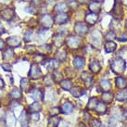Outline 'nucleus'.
<instances>
[{"label": "nucleus", "instance_id": "14", "mask_svg": "<svg viewBox=\"0 0 127 127\" xmlns=\"http://www.w3.org/2000/svg\"><path fill=\"white\" fill-rule=\"evenodd\" d=\"M7 127H15L16 125V118H15L14 114L10 111L7 113Z\"/></svg>", "mask_w": 127, "mask_h": 127}, {"label": "nucleus", "instance_id": "21", "mask_svg": "<svg viewBox=\"0 0 127 127\" xmlns=\"http://www.w3.org/2000/svg\"><path fill=\"white\" fill-rule=\"evenodd\" d=\"M71 93V95H73L74 97H80L82 95L85 94V91L84 89L81 88L80 86H75V87H72L71 90H70Z\"/></svg>", "mask_w": 127, "mask_h": 127}, {"label": "nucleus", "instance_id": "2", "mask_svg": "<svg viewBox=\"0 0 127 127\" xmlns=\"http://www.w3.org/2000/svg\"><path fill=\"white\" fill-rule=\"evenodd\" d=\"M81 44V39L78 36L75 35H70L66 39V45L68 47H70L71 49H76L80 46Z\"/></svg>", "mask_w": 127, "mask_h": 127}, {"label": "nucleus", "instance_id": "18", "mask_svg": "<svg viewBox=\"0 0 127 127\" xmlns=\"http://www.w3.org/2000/svg\"><path fill=\"white\" fill-rule=\"evenodd\" d=\"M85 21H86V22L88 24L94 25L96 22V21H97V15L95 14V13H93V12L87 13L86 16H85Z\"/></svg>", "mask_w": 127, "mask_h": 127}, {"label": "nucleus", "instance_id": "31", "mask_svg": "<svg viewBox=\"0 0 127 127\" xmlns=\"http://www.w3.org/2000/svg\"><path fill=\"white\" fill-rule=\"evenodd\" d=\"M41 109H42V107H41V105H40L37 101H36V102H33L32 104H31V106L29 107V110L31 111V113L39 112Z\"/></svg>", "mask_w": 127, "mask_h": 127}, {"label": "nucleus", "instance_id": "17", "mask_svg": "<svg viewBox=\"0 0 127 127\" xmlns=\"http://www.w3.org/2000/svg\"><path fill=\"white\" fill-rule=\"evenodd\" d=\"M68 20H69L68 15L65 14V13H59L56 16V19H55V21L58 24H65L68 21Z\"/></svg>", "mask_w": 127, "mask_h": 127}, {"label": "nucleus", "instance_id": "49", "mask_svg": "<svg viewBox=\"0 0 127 127\" xmlns=\"http://www.w3.org/2000/svg\"><path fill=\"white\" fill-rule=\"evenodd\" d=\"M101 123L98 120H94L93 121V127H100Z\"/></svg>", "mask_w": 127, "mask_h": 127}, {"label": "nucleus", "instance_id": "41", "mask_svg": "<svg viewBox=\"0 0 127 127\" xmlns=\"http://www.w3.org/2000/svg\"><path fill=\"white\" fill-rule=\"evenodd\" d=\"M39 49L41 50V51H43L42 52L43 54L49 53L50 50H51V47H50V46H48V45H44V46H40V47H39Z\"/></svg>", "mask_w": 127, "mask_h": 127}, {"label": "nucleus", "instance_id": "26", "mask_svg": "<svg viewBox=\"0 0 127 127\" xmlns=\"http://www.w3.org/2000/svg\"><path fill=\"white\" fill-rule=\"evenodd\" d=\"M14 56H15V54H14V52H13V50L10 49V48H7V49H6L4 51L3 60L8 61V60H12V59L14 58Z\"/></svg>", "mask_w": 127, "mask_h": 127}, {"label": "nucleus", "instance_id": "5", "mask_svg": "<svg viewBox=\"0 0 127 127\" xmlns=\"http://www.w3.org/2000/svg\"><path fill=\"white\" fill-rule=\"evenodd\" d=\"M43 65L46 67L47 70H56L57 68L59 67L60 62L56 60H46L43 61Z\"/></svg>", "mask_w": 127, "mask_h": 127}, {"label": "nucleus", "instance_id": "48", "mask_svg": "<svg viewBox=\"0 0 127 127\" xmlns=\"http://www.w3.org/2000/svg\"><path fill=\"white\" fill-rule=\"evenodd\" d=\"M84 120L86 121V122H90V120H91V116H90L89 113L85 112V114H84Z\"/></svg>", "mask_w": 127, "mask_h": 127}, {"label": "nucleus", "instance_id": "47", "mask_svg": "<svg viewBox=\"0 0 127 127\" xmlns=\"http://www.w3.org/2000/svg\"><path fill=\"white\" fill-rule=\"evenodd\" d=\"M2 66V68H3L5 71H11V65H9V64H7V63H4L1 65Z\"/></svg>", "mask_w": 127, "mask_h": 127}, {"label": "nucleus", "instance_id": "34", "mask_svg": "<svg viewBox=\"0 0 127 127\" xmlns=\"http://www.w3.org/2000/svg\"><path fill=\"white\" fill-rule=\"evenodd\" d=\"M55 9L58 12H60V13H63V12H65V11L67 10V5L65 3H59L55 7Z\"/></svg>", "mask_w": 127, "mask_h": 127}, {"label": "nucleus", "instance_id": "58", "mask_svg": "<svg viewBox=\"0 0 127 127\" xmlns=\"http://www.w3.org/2000/svg\"><path fill=\"white\" fill-rule=\"evenodd\" d=\"M123 1H124V2H127V0H123Z\"/></svg>", "mask_w": 127, "mask_h": 127}, {"label": "nucleus", "instance_id": "46", "mask_svg": "<svg viewBox=\"0 0 127 127\" xmlns=\"http://www.w3.org/2000/svg\"><path fill=\"white\" fill-rule=\"evenodd\" d=\"M26 50H27L30 54H32L36 51V47L33 46H28L27 47H26Z\"/></svg>", "mask_w": 127, "mask_h": 127}, {"label": "nucleus", "instance_id": "9", "mask_svg": "<svg viewBox=\"0 0 127 127\" xmlns=\"http://www.w3.org/2000/svg\"><path fill=\"white\" fill-rule=\"evenodd\" d=\"M81 79L83 81L85 82V84L86 85V86H91L93 85V77H92V75L89 72L87 71H84L83 73L81 74Z\"/></svg>", "mask_w": 127, "mask_h": 127}, {"label": "nucleus", "instance_id": "12", "mask_svg": "<svg viewBox=\"0 0 127 127\" xmlns=\"http://www.w3.org/2000/svg\"><path fill=\"white\" fill-rule=\"evenodd\" d=\"M91 36H92V41L94 42V44H95V45H96V46H99V45L101 44V41H102V35H101L100 32L96 31V30H95L94 32H92Z\"/></svg>", "mask_w": 127, "mask_h": 127}, {"label": "nucleus", "instance_id": "59", "mask_svg": "<svg viewBox=\"0 0 127 127\" xmlns=\"http://www.w3.org/2000/svg\"><path fill=\"white\" fill-rule=\"evenodd\" d=\"M0 106H1V105H0Z\"/></svg>", "mask_w": 127, "mask_h": 127}, {"label": "nucleus", "instance_id": "50", "mask_svg": "<svg viewBox=\"0 0 127 127\" xmlns=\"http://www.w3.org/2000/svg\"><path fill=\"white\" fill-rule=\"evenodd\" d=\"M0 127H7L6 122L3 119H0Z\"/></svg>", "mask_w": 127, "mask_h": 127}, {"label": "nucleus", "instance_id": "28", "mask_svg": "<svg viewBox=\"0 0 127 127\" xmlns=\"http://www.w3.org/2000/svg\"><path fill=\"white\" fill-rule=\"evenodd\" d=\"M115 82H116L117 87H119V88H125V87H126L127 81H126V79H124V77H122V76L117 77Z\"/></svg>", "mask_w": 127, "mask_h": 127}, {"label": "nucleus", "instance_id": "32", "mask_svg": "<svg viewBox=\"0 0 127 127\" xmlns=\"http://www.w3.org/2000/svg\"><path fill=\"white\" fill-rule=\"evenodd\" d=\"M21 87L24 91H29L30 90V82L27 78H22L21 80Z\"/></svg>", "mask_w": 127, "mask_h": 127}, {"label": "nucleus", "instance_id": "15", "mask_svg": "<svg viewBox=\"0 0 127 127\" xmlns=\"http://www.w3.org/2000/svg\"><path fill=\"white\" fill-rule=\"evenodd\" d=\"M85 63V59L82 58V57H75L73 59V65L77 70H80L82 68H84Z\"/></svg>", "mask_w": 127, "mask_h": 127}, {"label": "nucleus", "instance_id": "20", "mask_svg": "<svg viewBox=\"0 0 127 127\" xmlns=\"http://www.w3.org/2000/svg\"><path fill=\"white\" fill-rule=\"evenodd\" d=\"M61 110L65 114H71L72 112V110H73V105L71 102L64 103L63 105L61 106Z\"/></svg>", "mask_w": 127, "mask_h": 127}, {"label": "nucleus", "instance_id": "45", "mask_svg": "<svg viewBox=\"0 0 127 127\" xmlns=\"http://www.w3.org/2000/svg\"><path fill=\"white\" fill-rule=\"evenodd\" d=\"M31 119H32L33 122H38L39 121V113L38 112H34V113H31Z\"/></svg>", "mask_w": 127, "mask_h": 127}, {"label": "nucleus", "instance_id": "54", "mask_svg": "<svg viewBox=\"0 0 127 127\" xmlns=\"http://www.w3.org/2000/svg\"><path fill=\"white\" fill-rule=\"evenodd\" d=\"M32 4H34V5H39V4L41 3L42 0H32Z\"/></svg>", "mask_w": 127, "mask_h": 127}, {"label": "nucleus", "instance_id": "42", "mask_svg": "<svg viewBox=\"0 0 127 127\" xmlns=\"http://www.w3.org/2000/svg\"><path fill=\"white\" fill-rule=\"evenodd\" d=\"M50 115L51 116H56L57 114H59L60 111V108H58V107H54V108H52V109H50Z\"/></svg>", "mask_w": 127, "mask_h": 127}, {"label": "nucleus", "instance_id": "25", "mask_svg": "<svg viewBox=\"0 0 127 127\" xmlns=\"http://www.w3.org/2000/svg\"><path fill=\"white\" fill-rule=\"evenodd\" d=\"M60 123V118L59 117H56V116H52L49 118V120H48V124H47V126L48 127H58L59 126V124Z\"/></svg>", "mask_w": 127, "mask_h": 127}, {"label": "nucleus", "instance_id": "13", "mask_svg": "<svg viewBox=\"0 0 127 127\" xmlns=\"http://www.w3.org/2000/svg\"><path fill=\"white\" fill-rule=\"evenodd\" d=\"M112 13H113V15H114V17H115V18H118V19L122 18V15H123V9H122L121 5L118 3V0H116L115 5H114V7H113Z\"/></svg>", "mask_w": 127, "mask_h": 127}, {"label": "nucleus", "instance_id": "53", "mask_svg": "<svg viewBox=\"0 0 127 127\" xmlns=\"http://www.w3.org/2000/svg\"><path fill=\"white\" fill-rule=\"evenodd\" d=\"M5 32V29H4L3 25L1 24V22H0V33H4Z\"/></svg>", "mask_w": 127, "mask_h": 127}, {"label": "nucleus", "instance_id": "29", "mask_svg": "<svg viewBox=\"0 0 127 127\" xmlns=\"http://www.w3.org/2000/svg\"><path fill=\"white\" fill-rule=\"evenodd\" d=\"M116 99L118 101H127V89L122 90L119 93H117Z\"/></svg>", "mask_w": 127, "mask_h": 127}, {"label": "nucleus", "instance_id": "35", "mask_svg": "<svg viewBox=\"0 0 127 127\" xmlns=\"http://www.w3.org/2000/svg\"><path fill=\"white\" fill-rule=\"evenodd\" d=\"M96 104H97V99H96V97H91L88 101L87 108L90 109H95Z\"/></svg>", "mask_w": 127, "mask_h": 127}, {"label": "nucleus", "instance_id": "57", "mask_svg": "<svg viewBox=\"0 0 127 127\" xmlns=\"http://www.w3.org/2000/svg\"><path fill=\"white\" fill-rule=\"evenodd\" d=\"M125 27H126V28H127V21H126V22H125Z\"/></svg>", "mask_w": 127, "mask_h": 127}, {"label": "nucleus", "instance_id": "40", "mask_svg": "<svg viewBox=\"0 0 127 127\" xmlns=\"http://www.w3.org/2000/svg\"><path fill=\"white\" fill-rule=\"evenodd\" d=\"M32 32L28 31V32H26L24 33V41L25 42H30V41H32Z\"/></svg>", "mask_w": 127, "mask_h": 127}, {"label": "nucleus", "instance_id": "55", "mask_svg": "<svg viewBox=\"0 0 127 127\" xmlns=\"http://www.w3.org/2000/svg\"><path fill=\"white\" fill-rule=\"evenodd\" d=\"M9 0H0V3L1 4H6V3H7Z\"/></svg>", "mask_w": 127, "mask_h": 127}, {"label": "nucleus", "instance_id": "22", "mask_svg": "<svg viewBox=\"0 0 127 127\" xmlns=\"http://www.w3.org/2000/svg\"><path fill=\"white\" fill-rule=\"evenodd\" d=\"M22 96V92L19 88H14L12 89V91L10 92V97L14 100H19L21 98Z\"/></svg>", "mask_w": 127, "mask_h": 127}, {"label": "nucleus", "instance_id": "37", "mask_svg": "<svg viewBox=\"0 0 127 127\" xmlns=\"http://www.w3.org/2000/svg\"><path fill=\"white\" fill-rule=\"evenodd\" d=\"M54 44L57 46H62V44H63V38H62V36L60 35V34H57V35L54 36Z\"/></svg>", "mask_w": 127, "mask_h": 127}, {"label": "nucleus", "instance_id": "33", "mask_svg": "<svg viewBox=\"0 0 127 127\" xmlns=\"http://www.w3.org/2000/svg\"><path fill=\"white\" fill-rule=\"evenodd\" d=\"M113 99L112 94H110L109 92H105L102 95V100L104 101V103H110Z\"/></svg>", "mask_w": 127, "mask_h": 127}, {"label": "nucleus", "instance_id": "16", "mask_svg": "<svg viewBox=\"0 0 127 127\" xmlns=\"http://www.w3.org/2000/svg\"><path fill=\"white\" fill-rule=\"evenodd\" d=\"M99 85H100V88L102 89L104 92H109V90L111 89L110 81L108 79H102L99 83Z\"/></svg>", "mask_w": 127, "mask_h": 127}, {"label": "nucleus", "instance_id": "19", "mask_svg": "<svg viewBox=\"0 0 127 127\" xmlns=\"http://www.w3.org/2000/svg\"><path fill=\"white\" fill-rule=\"evenodd\" d=\"M31 95H32V97L34 99V100L40 101V100L43 99L44 94H43V92L41 91L40 89H33V90H32V92H31Z\"/></svg>", "mask_w": 127, "mask_h": 127}, {"label": "nucleus", "instance_id": "51", "mask_svg": "<svg viewBox=\"0 0 127 127\" xmlns=\"http://www.w3.org/2000/svg\"><path fill=\"white\" fill-rule=\"evenodd\" d=\"M5 47V42L2 39H0V50H2Z\"/></svg>", "mask_w": 127, "mask_h": 127}, {"label": "nucleus", "instance_id": "38", "mask_svg": "<svg viewBox=\"0 0 127 127\" xmlns=\"http://www.w3.org/2000/svg\"><path fill=\"white\" fill-rule=\"evenodd\" d=\"M53 77H52V75H50V74H47L46 76H45L44 78V83H45V85L46 86H50V85H52L53 84Z\"/></svg>", "mask_w": 127, "mask_h": 127}, {"label": "nucleus", "instance_id": "8", "mask_svg": "<svg viewBox=\"0 0 127 127\" xmlns=\"http://www.w3.org/2000/svg\"><path fill=\"white\" fill-rule=\"evenodd\" d=\"M1 17L6 21H10L14 17V10L12 8H5L0 12Z\"/></svg>", "mask_w": 127, "mask_h": 127}, {"label": "nucleus", "instance_id": "52", "mask_svg": "<svg viewBox=\"0 0 127 127\" xmlns=\"http://www.w3.org/2000/svg\"><path fill=\"white\" fill-rule=\"evenodd\" d=\"M4 86H5V83H4L3 79H2V78H0V89L4 88Z\"/></svg>", "mask_w": 127, "mask_h": 127}, {"label": "nucleus", "instance_id": "44", "mask_svg": "<svg viewBox=\"0 0 127 127\" xmlns=\"http://www.w3.org/2000/svg\"><path fill=\"white\" fill-rule=\"evenodd\" d=\"M118 40L120 42H127V33L126 32H123L121 35L118 36Z\"/></svg>", "mask_w": 127, "mask_h": 127}, {"label": "nucleus", "instance_id": "4", "mask_svg": "<svg viewBox=\"0 0 127 127\" xmlns=\"http://www.w3.org/2000/svg\"><path fill=\"white\" fill-rule=\"evenodd\" d=\"M74 30L75 32H77L78 34L80 35H84L86 32H88L89 27L87 24H85L84 22H77L76 24L74 25Z\"/></svg>", "mask_w": 127, "mask_h": 127}, {"label": "nucleus", "instance_id": "39", "mask_svg": "<svg viewBox=\"0 0 127 127\" xmlns=\"http://www.w3.org/2000/svg\"><path fill=\"white\" fill-rule=\"evenodd\" d=\"M57 59L59 60H61V61H64L65 59H66V57H67V53L65 52V51H59L56 55Z\"/></svg>", "mask_w": 127, "mask_h": 127}, {"label": "nucleus", "instance_id": "43", "mask_svg": "<svg viewBox=\"0 0 127 127\" xmlns=\"http://www.w3.org/2000/svg\"><path fill=\"white\" fill-rule=\"evenodd\" d=\"M114 38H115V32H113V31H109V32L106 34V36H105V39H107V40H110V41Z\"/></svg>", "mask_w": 127, "mask_h": 127}, {"label": "nucleus", "instance_id": "1", "mask_svg": "<svg viewBox=\"0 0 127 127\" xmlns=\"http://www.w3.org/2000/svg\"><path fill=\"white\" fill-rule=\"evenodd\" d=\"M126 62L121 58H116L111 63V70L116 73H121L125 70Z\"/></svg>", "mask_w": 127, "mask_h": 127}, {"label": "nucleus", "instance_id": "23", "mask_svg": "<svg viewBox=\"0 0 127 127\" xmlns=\"http://www.w3.org/2000/svg\"><path fill=\"white\" fill-rule=\"evenodd\" d=\"M60 86L64 90L70 91L71 89V86H72V83H71L70 79H65V80H62V81L60 82Z\"/></svg>", "mask_w": 127, "mask_h": 127}, {"label": "nucleus", "instance_id": "36", "mask_svg": "<svg viewBox=\"0 0 127 127\" xmlns=\"http://www.w3.org/2000/svg\"><path fill=\"white\" fill-rule=\"evenodd\" d=\"M52 77H53L54 82H57V83H60V82L62 81V75H61V72L58 71H55L52 74Z\"/></svg>", "mask_w": 127, "mask_h": 127}, {"label": "nucleus", "instance_id": "11", "mask_svg": "<svg viewBox=\"0 0 127 127\" xmlns=\"http://www.w3.org/2000/svg\"><path fill=\"white\" fill-rule=\"evenodd\" d=\"M89 69H90V71H93L94 73H97V72H99L100 70H101V66H100L99 62L96 60H92L90 64H89Z\"/></svg>", "mask_w": 127, "mask_h": 127}, {"label": "nucleus", "instance_id": "7", "mask_svg": "<svg viewBox=\"0 0 127 127\" xmlns=\"http://www.w3.org/2000/svg\"><path fill=\"white\" fill-rule=\"evenodd\" d=\"M7 44L10 47H18L21 46V40L18 36H10L7 39Z\"/></svg>", "mask_w": 127, "mask_h": 127}, {"label": "nucleus", "instance_id": "27", "mask_svg": "<svg viewBox=\"0 0 127 127\" xmlns=\"http://www.w3.org/2000/svg\"><path fill=\"white\" fill-rule=\"evenodd\" d=\"M89 9L93 13H95V14L98 13L100 11V4H99V2H95V1L91 2L90 5H89Z\"/></svg>", "mask_w": 127, "mask_h": 127}, {"label": "nucleus", "instance_id": "3", "mask_svg": "<svg viewBox=\"0 0 127 127\" xmlns=\"http://www.w3.org/2000/svg\"><path fill=\"white\" fill-rule=\"evenodd\" d=\"M29 76L33 80H37V79L42 77V71L40 70V68L37 66V64L33 63L31 65L30 71H29Z\"/></svg>", "mask_w": 127, "mask_h": 127}, {"label": "nucleus", "instance_id": "6", "mask_svg": "<svg viewBox=\"0 0 127 127\" xmlns=\"http://www.w3.org/2000/svg\"><path fill=\"white\" fill-rule=\"evenodd\" d=\"M54 20L49 15H43L41 18V23L45 28H50L53 25Z\"/></svg>", "mask_w": 127, "mask_h": 127}, {"label": "nucleus", "instance_id": "24", "mask_svg": "<svg viewBox=\"0 0 127 127\" xmlns=\"http://www.w3.org/2000/svg\"><path fill=\"white\" fill-rule=\"evenodd\" d=\"M95 110L98 114H104V113H106L107 111L106 104L103 102H97V104H96V106L95 108Z\"/></svg>", "mask_w": 127, "mask_h": 127}, {"label": "nucleus", "instance_id": "10", "mask_svg": "<svg viewBox=\"0 0 127 127\" xmlns=\"http://www.w3.org/2000/svg\"><path fill=\"white\" fill-rule=\"evenodd\" d=\"M20 123L21 127H28L29 125V115L26 110H22L20 116Z\"/></svg>", "mask_w": 127, "mask_h": 127}, {"label": "nucleus", "instance_id": "56", "mask_svg": "<svg viewBox=\"0 0 127 127\" xmlns=\"http://www.w3.org/2000/svg\"><path fill=\"white\" fill-rule=\"evenodd\" d=\"M94 1H95V2H102L103 0H94Z\"/></svg>", "mask_w": 127, "mask_h": 127}, {"label": "nucleus", "instance_id": "30", "mask_svg": "<svg viewBox=\"0 0 127 127\" xmlns=\"http://www.w3.org/2000/svg\"><path fill=\"white\" fill-rule=\"evenodd\" d=\"M115 49H116V44L114 42L109 41L108 43H106V45H105V51H106V53H111Z\"/></svg>", "mask_w": 127, "mask_h": 127}]
</instances>
